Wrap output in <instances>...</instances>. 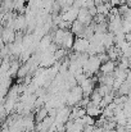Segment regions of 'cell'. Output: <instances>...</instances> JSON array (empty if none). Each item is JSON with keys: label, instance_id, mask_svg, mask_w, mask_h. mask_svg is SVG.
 <instances>
[{"label": "cell", "instance_id": "6da1fadb", "mask_svg": "<svg viewBox=\"0 0 131 132\" xmlns=\"http://www.w3.org/2000/svg\"><path fill=\"white\" fill-rule=\"evenodd\" d=\"M89 44L90 43L87 41L86 39H79L75 43V49H76V51L84 53V51H86L87 49H89Z\"/></svg>", "mask_w": 131, "mask_h": 132}, {"label": "cell", "instance_id": "7a4b0ae2", "mask_svg": "<svg viewBox=\"0 0 131 132\" xmlns=\"http://www.w3.org/2000/svg\"><path fill=\"white\" fill-rule=\"evenodd\" d=\"M113 68H114V63H112V62H107L105 64H103V65H102L100 71H102V72H104L105 75H111V72L113 71Z\"/></svg>", "mask_w": 131, "mask_h": 132}]
</instances>
